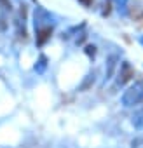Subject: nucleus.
I'll return each mask as SVG.
<instances>
[{
  "instance_id": "39448f33",
  "label": "nucleus",
  "mask_w": 143,
  "mask_h": 148,
  "mask_svg": "<svg viewBox=\"0 0 143 148\" xmlns=\"http://www.w3.org/2000/svg\"><path fill=\"white\" fill-rule=\"evenodd\" d=\"M94 80H96V79H94V73H93V75H87V79H86L84 84L80 86V91H87V89L94 84Z\"/></svg>"
},
{
  "instance_id": "0eeeda50",
  "label": "nucleus",
  "mask_w": 143,
  "mask_h": 148,
  "mask_svg": "<svg viewBox=\"0 0 143 148\" xmlns=\"http://www.w3.org/2000/svg\"><path fill=\"white\" fill-rule=\"evenodd\" d=\"M80 2H82L84 5H89V4H91V0H80Z\"/></svg>"
},
{
  "instance_id": "20e7f679",
  "label": "nucleus",
  "mask_w": 143,
  "mask_h": 148,
  "mask_svg": "<svg viewBox=\"0 0 143 148\" xmlns=\"http://www.w3.org/2000/svg\"><path fill=\"white\" fill-rule=\"evenodd\" d=\"M51 33H52V28H51V26L40 28V30H38V33H37V44H38V45L45 44V42H47V38L51 37Z\"/></svg>"
},
{
  "instance_id": "f03ea898",
  "label": "nucleus",
  "mask_w": 143,
  "mask_h": 148,
  "mask_svg": "<svg viewBox=\"0 0 143 148\" xmlns=\"http://www.w3.org/2000/svg\"><path fill=\"white\" fill-rule=\"evenodd\" d=\"M133 75H134V70H133L131 63L124 61V63L120 64V71H119V75H117L115 87H122L126 82H129V80H131V77H133Z\"/></svg>"
},
{
  "instance_id": "7ed1b4c3",
  "label": "nucleus",
  "mask_w": 143,
  "mask_h": 148,
  "mask_svg": "<svg viewBox=\"0 0 143 148\" xmlns=\"http://www.w3.org/2000/svg\"><path fill=\"white\" fill-rule=\"evenodd\" d=\"M117 61H119V56H117V54H112V56L108 58V61H107V71H105V79H107V80H110V79H112Z\"/></svg>"
},
{
  "instance_id": "423d86ee",
  "label": "nucleus",
  "mask_w": 143,
  "mask_h": 148,
  "mask_svg": "<svg viewBox=\"0 0 143 148\" xmlns=\"http://www.w3.org/2000/svg\"><path fill=\"white\" fill-rule=\"evenodd\" d=\"M47 59H45V56H40V59H38V64H35V70L38 71V73H42L44 70H45V66H47V63H45Z\"/></svg>"
},
{
  "instance_id": "f257e3e1",
  "label": "nucleus",
  "mask_w": 143,
  "mask_h": 148,
  "mask_svg": "<svg viewBox=\"0 0 143 148\" xmlns=\"http://www.w3.org/2000/svg\"><path fill=\"white\" fill-rule=\"evenodd\" d=\"M122 106L129 108V106H136L140 103H143V80H138L134 86H131L120 98Z\"/></svg>"
}]
</instances>
